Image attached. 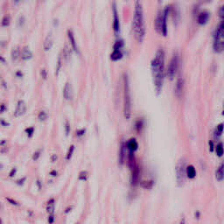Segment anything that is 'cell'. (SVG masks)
I'll use <instances>...</instances> for the list:
<instances>
[{
  "label": "cell",
  "mask_w": 224,
  "mask_h": 224,
  "mask_svg": "<svg viewBox=\"0 0 224 224\" xmlns=\"http://www.w3.org/2000/svg\"><path fill=\"white\" fill-rule=\"evenodd\" d=\"M113 30L116 35H118L120 33V21H119V17L116 11V5H113Z\"/></svg>",
  "instance_id": "obj_9"
},
{
  "label": "cell",
  "mask_w": 224,
  "mask_h": 224,
  "mask_svg": "<svg viewBox=\"0 0 224 224\" xmlns=\"http://www.w3.org/2000/svg\"><path fill=\"white\" fill-rule=\"evenodd\" d=\"M5 109H6L5 105V104H2V105H1V108H0V113H3Z\"/></svg>",
  "instance_id": "obj_41"
},
{
  "label": "cell",
  "mask_w": 224,
  "mask_h": 224,
  "mask_svg": "<svg viewBox=\"0 0 224 224\" xmlns=\"http://www.w3.org/2000/svg\"><path fill=\"white\" fill-rule=\"evenodd\" d=\"M18 23V25H19V26H22V25H24V24H25V18H24V17H20Z\"/></svg>",
  "instance_id": "obj_34"
},
{
  "label": "cell",
  "mask_w": 224,
  "mask_h": 224,
  "mask_svg": "<svg viewBox=\"0 0 224 224\" xmlns=\"http://www.w3.org/2000/svg\"><path fill=\"white\" fill-rule=\"evenodd\" d=\"M54 208H55V201L54 199H51L47 204V211L49 214V216H54Z\"/></svg>",
  "instance_id": "obj_18"
},
{
  "label": "cell",
  "mask_w": 224,
  "mask_h": 224,
  "mask_svg": "<svg viewBox=\"0 0 224 224\" xmlns=\"http://www.w3.org/2000/svg\"><path fill=\"white\" fill-rule=\"evenodd\" d=\"M67 35H68V39H69V41H70V44H71V46H72V48L74 49L76 54H80V51H79V48H78V46H77V43L75 41V36H74V33L72 31H68V33H67Z\"/></svg>",
  "instance_id": "obj_14"
},
{
  "label": "cell",
  "mask_w": 224,
  "mask_h": 224,
  "mask_svg": "<svg viewBox=\"0 0 224 224\" xmlns=\"http://www.w3.org/2000/svg\"><path fill=\"white\" fill-rule=\"evenodd\" d=\"M65 130H66L67 135H68V133L70 132V126H69V124L67 122L66 125H65Z\"/></svg>",
  "instance_id": "obj_35"
},
{
  "label": "cell",
  "mask_w": 224,
  "mask_h": 224,
  "mask_svg": "<svg viewBox=\"0 0 224 224\" xmlns=\"http://www.w3.org/2000/svg\"><path fill=\"white\" fill-rule=\"evenodd\" d=\"M223 164H221L220 166L216 170V178L218 181H222L223 180Z\"/></svg>",
  "instance_id": "obj_19"
},
{
  "label": "cell",
  "mask_w": 224,
  "mask_h": 224,
  "mask_svg": "<svg viewBox=\"0 0 224 224\" xmlns=\"http://www.w3.org/2000/svg\"><path fill=\"white\" fill-rule=\"evenodd\" d=\"M187 165L185 159L182 158L179 161L178 165L176 166V177H177V182L179 186H182L185 183L187 178Z\"/></svg>",
  "instance_id": "obj_6"
},
{
  "label": "cell",
  "mask_w": 224,
  "mask_h": 224,
  "mask_svg": "<svg viewBox=\"0 0 224 224\" xmlns=\"http://www.w3.org/2000/svg\"><path fill=\"white\" fill-rule=\"evenodd\" d=\"M209 18H210L209 12H208V11H202V12H200L199 15H198L197 22H198V24H200V25H205V24L208 23V21L209 20Z\"/></svg>",
  "instance_id": "obj_13"
},
{
  "label": "cell",
  "mask_w": 224,
  "mask_h": 224,
  "mask_svg": "<svg viewBox=\"0 0 224 224\" xmlns=\"http://www.w3.org/2000/svg\"><path fill=\"white\" fill-rule=\"evenodd\" d=\"M1 208H2V206H1V204H0V209H1Z\"/></svg>",
  "instance_id": "obj_47"
},
{
  "label": "cell",
  "mask_w": 224,
  "mask_h": 224,
  "mask_svg": "<svg viewBox=\"0 0 224 224\" xmlns=\"http://www.w3.org/2000/svg\"><path fill=\"white\" fill-rule=\"evenodd\" d=\"M20 2V0H13V3H14V5H18V3Z\"/></svg>",
  "instance_id": "obj_45"
},
{
  "label": "cell",
  "mask_w": 224,
  "mask_h": 224,
  "mask_svg": "<svg viewBox=\"0 0 224 224\" xmlns=\"http://www.w3.org/2000/svg\"><path fill=\"white\" fill-rule=\"evenodd\" d=\"M2 167H3V166H2V164H1V163H0V170H1V169H2Z\"/></svg>",
  "instance_id": "obj_46"
},
{
  "label": "cell",
  "mask_w": 224,
  "mask_h": 224,
  "mask_svg": "<svg viewBox=\"0 0 224 224\" xmlns=\"http://www.w3.org/2000/svg\"><path fill=\"white\" fill-rule=\"evenodd\" d=\"M84 133H85V130H80V131H77V136L78 137H81V136L84 135Z\"/></svg>",
  "instance_id": "obj_36"
},
{
  "label": "cell",
  "mask_w": 224,
  "mask_h": 224,
  "mask_svg": "<svg viewBox=\"0 0 224 224\" xmlns=\"http://www.w3.org/2000/svg\"><path fill=\"white\" fill-rule=\"evenodd\" d=\"M38 118L40 119V121H45V120H47V113L46 111L42 110V111H41L39 113Z\"/></svg>",
  "instance_id": "obj_26"
},
{
  "label": "cell",
  "mask_w": 224,
  "mask_h": 224,
  "mask_svg": "<svg viewBox=\"0 0 224 224\" xmlns=\"http://www.w3.org/2000/svg\"><path fill=\"white\" fill-rule=\"evenodd\" d=\"M216 151L217 156H219V157H222V154H223V145H222V143H219L217 144Z\"/></svg>",
  "instance_id": "obj_25"
},
{
  "label": "cell",
  "mask_w": 224,
  "mask_h": 224,
  "mask_svg": "<svg viewBox=\"0 0 224 224\" xmlns=\"http://www.w3.org/2000/svg\"><path fill=\"white\" fill-rule=\"evenodd\" d=\"M55 159H57V156H56L55 154H54V155H53V157H52V161H53V162H54V161H55Z\"/></svg>",
  "instance_id": "obj_44"
},
{
  "label": "cell",
  "mask_w": 224,
  "mask_h": 224,
  "mask_svg": "<svg viewBox=\"0 0 224 224\" xmlns=\"http://www.w3.org/2000/svg\"><path fill=\"white\" fill-rule=\"evenodd\" d=\"M184 87H185V81L183 78H179L176 82L174 88V94L177 97H181L184 91Z\"/></svg>",
  "instance_id": "obj_10"
},
{
  "label": "cell",
  "mask_w": 224,
  "mask_h": 224,
  "mask_svg": "<svg viewBox=\"0 0 224 224\" xmlns=\"http://www.w3.org/2000/svg\"><path fill=\"white\" fill-rule=\"evenodd\" d=\"M41 75L43 79H47V72L45 68L41 69Z\"/></svg>",
  "instance_id": "obj_32"
},
{
  "label": "cell",
  "mask_w": 224,
  "mask_h": 224,
  "mask_svg": "<svg viewBox=\"0 0 224 224\" xmlns=\"http://www.w3.org/2000/svg\"><path fill=\"white\" fill-rule=\"evenodd\" d=\"M127 147H128V149L130 150L131 152H134V151H136L138 149V142L135 138H131L127 143Z\"/></svg>",
  "instance_id": "obj_17"
},
{
  "label": "cell",
  "mask_w": 224,
  "mask_h": 224,
  "mask_svg": "<svg viewBox=\"0 0 224 224\" xmlns=\"http://www.w3.org/2000/svg\"><path fill=\"white\" fill-rule=\"evenodd\" d=\"M132 31L137 41L141 43L145 36V25L142 0H136L132 19Z\"/></svg>",
  "instance_id": "obj_2"
},
{
  "label": "cell",
  "mask_w": 224,
  "mask_h": 224,
  "mask_svg": "<svg viewBox=\"0 0 224 224\" xmlns=\"http://www.w3.org/2000/svg\"><path fill=\"white\" fill-rule=\"evenodd\" d=\"M74 151H75V146L74 145H71L70 148L68 149L67 153V160H70V158H72V155L74 153Z\"/></svg>",
  "instance_id": "obj_27"
},
{
  "label": "cell",
  "mask_w": 224,
  "mask_h": 224,
  "mask_svg": "<svg viewBox=\"0 0 224 224\" xmlns=\"http://www.w3.org/2000/svg\"><path fill=\"white\" fill-rule=\"evenodd\" d=\"M223 30L224 25L223 22L222 21L217 26L216 32H215V36H214V50L216 53H218V54L222 53L224 48Z\"/></svg>",
  "instance_id": "obj_5"
},
{
  "label": "cell",
  "mask_w": 224,
  "mask_h": 224,
  "mask_svg": "<svg viewBox=\"0 0 224 224\" xmlns=\"http://www.w3.org/2000/svg\"><path fill=\"white\" fill-rule=\"evenodd\" d=\"M222 132H223V125H222V124H220V125L216 127L215 133H214L215 138H216V139H219L220 137L222 135Z\"/></svg>",
  "instance_id": "obj_21"
},
{
  "label": "cell",
  "mask_w": 224,
  "mask_h": 224,
  "mask_svg": "<svg viewBox=\"0 0 224 224\" xmlns=\"http://www.w3.org/2000/svg\"><path fill=\"white\" fill-rule=\"evenodd\" d=\"M6 200H8L9 202H10V203H11V204H12V205H15V206H16V205H18V204H17V202H16V201H15V200H13L9 199V198H6Z\"/></svg>",
  "instance_id": "obj_39"
},
{
  "label": "cell",
  "mask_w": 224,
  "mask_h": 224,
  "mask_svg": "<svg viewBox=\"0 0 224 224\" xmlns=\"http://www.w3.org/2000/svg\"><path fill=\"white\" fill-rule=\"evenodd\" d=\"M60 67H61V57L59 58L58 67H57V68H56V75H58L59 74V71H60Z\"/></svg>",
  "instance_id": "obj_33"
},
{
  "label": "cell",
  "mask_w": 224,
  "mask_h": 224,
  "mask_svg": "<svg viewBox=\"0 0 224 224\" xmlns=\"http://www.w3.org/2000/svg\"><path fill=\"white\" fill-rule=\"evenodd\" d=\"M151 70L153 75L154 86L157 94L159 95L164 83V71H165V54L162 49L158 50L155 57L151 61Z\"/></svg>",
  "instance_id": "obj_1"
},
{
  "label": "cell",
  "mask_w": 224,
  "mask_h": 224,
  "mask_svg": "<svg viewBox=\"0 0 224 224\" xmlns=\"http://www.w3.org/2000/svg\"><path fill=\"white\" fill-rule=\"evenodd\" d=\"M123 47H124V42L123 41H117L114 45L113 52L110 54V59L113 61L119 60L123 58Z\"/></svg>",
  "instance_id": "obj_8"
},
{
  "label": "cell",
  "mask_w": 224,
  "mask_h": 224,
  "mask_svg": "<svg viewBox=\"0 0 224 224\" xmlns=\"http://www.w3.org/2000/svg\"><path fill=\"white\" fill-rule=\"evenodd\" d=\"M139 178V170L137 165H134L132 166V175H131V184L132 185H137L138 180Z\"/></svg>",
  "instance_id": "obj_15"
},
{
  "label": "cell",
  "mask_w": 224,
  "mask_h": 224,
  "mask_svg": "<svg viewBox=\"0 0 224 224\" xmlns=\"http://www.w3.org/2000/svg\"><path fill=\"white\" fill-rule=\"evenodd\" d=\"M187 176L189 178V179H193L196 177V170L195 168L193 166H187Z\"/></svg>",
  "instance_id": "obj_20"
},
{
  "label": "cell",
  "mask_w": 224,
  "mask_h": 224,
  "mask_svg": "<svg viewBox=\"0 0 224 224\" xmlns=\"http://www.w3.org/2000/svg\"><path fill=\"white\" fill-rule=\"evenodd\" d=\"M25 178H23L22 180H18V181H17V182H18V185H22V184H23V181H25Z\"/></svg>",
  "instance_id": "obj_43"
},
{
  "label": "cell",
  "mask_w": 224,
  "mask_h": 224,
  "mask_svg": "<svg viewBox=\"0 0 224 224\" xmlns=\"http://www.w3.org/2000/svg\"><path fill=\"white\" fill-rule=\"evenodd\" d=\"M40 157H41V151H38L34 152V154L33 155V160L36 161V160L39 159Z\"/></svg>",
  "instance_id": "obj_31"
},
{
  "label": "cell",
  "mask_w": 224,
  "mask_h": 224,
  "mask_svg": "<svg viewBox=\"0 0 224 224\" xmlns=\"http://www.w3.org/2000/svg\"><path fill=\"white\" fill-rule=\"evenodd\" d=\"M169 12V8L166 7L163 11H161L157 17L156 21H155V28L156 31L159 34L166 36L167 35V25H166V19L167 15Z\"/></svg>",
  "instance_id": "obj_4"
},
{
  "label": "cell",
  "mask_w": 224,
  "mask_h": 224,
  "mask_svg": "<svg viewBox=\"0 0 224 224\" xmlns=\"http://www.w3.org/2000/svg\"><path fill=\"white\" fill-rule=\"evenodd\" d=\"M25 110H26V105H25V102L23 101H19L17 104L16 109H15V113L14 115L15 116H23L25 114Z\"/></svg>",
  "instance_id": "obj_11"
},
{
  "label": "cell",
  "mask_w": 224,
  "mask_h": 224,
  "mask_svg": "<svg viewBox=\"0 0 224 224\" xmlns=\"http://www.w3.org/2000/svg\"><path fill=\"white\" fill-rule=\"evenodd\" d=\"M178 67H179V56L177 54H174L167 68V76L170 80H173L174 78Z\"/></svg>",
  "instance_id": "obj_7"
},
{
  "label": "cell",
  "mask_w": 224,
  "mask_h": 224,
  "mask_svg": "<svg viewBox=\"0 0 224 224\" xmlns=\"http://www.w3.org/2000/svg\"><path fill=\"white\" fill-rule=\"evenodd\" d=\"M63 96L66 100H71L73 98V88L69 83H67L63 89Z\"/></svg>",
  "instance_id": "obj_12"
},
{
  "label": "cell",
  "mask_w": 224,
  "mask_h": 224,
  "mask_svg": "<svg viewBox=\"0 0 224 224\" xmlns=\"http://www.w3.org/2000/svg\"><path fill=\"white\" fill-rule=\"evenodd\" d=\"M125 158V144L122 143L121 144V148H120V151H119V160H120V163L123 164L124 163V160Z\"/></svg>",
  "instance_id": "obj_23"
},
{
  "label": "cell",
  "mask_w": 224,
  "mask_h": 224,
  "mask_svg": "<svg viewBox=\"0 0 224 224\" xmlns=\"http://www.w3.org/2000/svg\"><path fill=\"white\" fill-rule=\"evenodd\" d=\"M33 131H34V129L32 128V127H30V128H27L26 130H25V132L27 133V135H28V137L29 138H31L32 136H33Z\"/></svg>",
  "instance_id": "obj_30"
},
{
  "label": "cell",
  "mask_w": 224,
  "mask_h": 224,
  "mask_svg": "<svg viewBox=\"0 0 224 224\" xmlns=\"http://www.w3.org/2000/svg\"><path fill=\"white\" fill-rule=\"evenodd\" d=\"M53 43H54L53 36H52L51 33H49L47 36V38H46V40L44 41V49H45V51H49L52 48V47H53Z\"/></svg>",
  "instance_id": "obj_16"
},
{
  "label": "cell",
  "mask_w": 224,
  "mask_h": 224,
  "mask_svg": "<svg viewBox=\"0 0 224 224\" xmlns=\"http://www.w3.org/2000/svg\"><path fill=\"white\" fill-rule=\"evenodd\" d=\"M20 56V51L18 47H14L11 51V58L13 60H17Z\"/></svg>",
  "instance_id": "obj_24"
},
{
  "label": "cell",
  "mask_w": 224,
  "mask_h": 224,
  "mask_svg": "<svg viewBox=\"0 0 224 224\" xmlns=\"http://www.w3.org/2000/svg\"><path fill=\"white\" fill-rule=\"evenodd\" d=\"M48 222H49L50 223L54 222V216H49V217H48Z\"/></svg>",
  "instance_id": "obj_40"
},
{
  "label": "cell",
  "mask_w": 224,
  "mask_h": 224,
  "mask_svg": "<svg viewBox=\"0 0 224 224\" xmlns=\"http://www.w3.org/2000/svg\"><path fill=\"white\" fill-rule=\"evenodd\" d=\"M124 113L125 118L130 119L131 116V96L127 75H125L124 77Z\"/></svg>",
  "instance_id": "obj_3"
},
{
  "label": "cell",
  "mask_w": 224,
  "mask_h": 224,
  "mask_svg": "<svg viewBox=\"0 0 224 224\" xmlns=\"http://www.w3.org/2000/svg\"><path fill=\"white\" fill-rule=\"evenodd\" d=\"M79 178H80V180H87V178H88V173H87L86 171L82 172V173L80 174Z\"/></svg>",
  "instance_id": "obj_29"
},
{
  "label": "cell",
  "mask_w": 224,
  "mask_h": 224,
  "mask_svg": "<svg viewBox=\"0 0 224 224\" xmlns=\"http://www.w3.org/2000/svg\"><path fill=\"white\" fill-rule=\"evenodd\" d=\"M10 22H11V18L9 16L4 17V18L2 19V26H8L10 25Z\"/></svg>",
  "instance_id": "obj_28"
},
{
  "label": "cell",
  "mask_w": 224,
  "mask_h": 224,
  "mask_svg": "<svg viewBox=\"0 0 224 224\" xmlns=\"http://www.w3.org/2000/svg\"><path fill=\"white\" fill-rule=\"evenodd\" d=\"M219 15H220V18H223V7H221L220 8V11H219Z\"/></svg>",
  "instance_id": "obj_37"
},
{
  "label": "cell",
  "mask_w": 224,
  "mask_h": 224,
  "mask_svg": "<svg viewBox=\"0 0 224 224\" xmlns=\"http://www.w3.org/2000/svg\"><path fill=\"white\" fill-rule=\"evenodd\" d=\"M16 172H17L16 168H13V169H12V171H11V172H10V177H13V176L15 175V174H16Z\"/></svg>",
  "instance_id": "obj_38"
},
{
  "label": "cell",
  "mask_w": 224,
  "mask_h": 224,
  "mask_svg": "<svg viewBox=\"0 0 224 224\" xmlns=\"http://www.w3.org/2000/svg\"><path fill=\"white\" fill-rule=\"evenodd\" d=\"M33 57V54H32V52L30 51V49L26 47L24 48L23 50V52H22V59L23 60H30V59Z\"/></svg>",
  "instance_id": "obj_22"
},
{
  "label": "cell",
  "mask_w": 224,
  "mask_h": 224,
  "mask_svg": "<svg viewBox=\"0 0 224 224\" xmlns=\"http://www.w3.org/2000/svg\"><path fill=\"white\" fill-rule=\"evenodd\" d=\"M209 149H210V151H213V149H214V144H213V142L210 141L209 142Z\"/></svg>",
  "instance_id": "obj_42"
}]
</instances>
